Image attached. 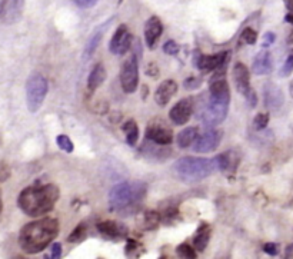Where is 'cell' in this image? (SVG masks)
<instances>
[{"label":"cell","instance_id":"cell-23","mask_svg":"<svg viewBox=\"0 0 293 259\" xmlns=\"http://www.w3.org/2000/svg\"><path fill=\"white\" fill-rule=\"evenodd\" d=\"M112 22V19H109L108 22L105 24H102L99 29H96V30L93 31V35L89 38V40H87V45H86V49H85V57L87 59V57H90V56L96 52V49H97V46H99V43H101L102 38H103V35H105V30L108 29L109 23Z\"/></svg>","mask_w":293,"mask_h":259},{"label":"cell","instance_id":"cell-20","mask_svg":"<svg viewBox=\"0 0 293 259\" xmlns=\"http://www.w3.org/2000/svg\"><path fill=\"white\" fill-rule=\"evenodd\" d=\"M210 235H212V228L206 222H202L199 228L194 234L193 238V248L198 252H203L208 246L209 241H210Z\"/></svg>","mask_w":293,"mask_h":259},{"label":"cell","instance_id":"cell-19","mask_svg":"<svg viewBox=\"0 0 293 259\" xmlns=\"http://www.w3.org/2000/svg\"><path fill=\"white\" fill-rule=\"evenodd\" d=\"M273 68V60H272V55L269 50H262L256 55L253 64H252V71L257 76L262 75H269Z\"/></svg>","mask_w":293,"mask_h":259},{"label":"cell","instance_id":"cell-14","mask_svg":"<svg viewBox=\"0 0 293 259\" xmlns=\"http://www.w3.org/2000/svg\"><path fill=\"white\" fill-rule=\"evenodd\" d=\"M193 112V102L190 98H185L182 101H179L169 112L170 120L175 125H185L189 122V119L192 116Z\"/></svg>","mask_w":293,"mask_h":259},{"label":"cell","instance_id":"cell-41","mask_svg":"<svg viewBox=\"0 0 293 259\" xmlns=\"http://www.w3.org/2000/svg\"><path fill=\"white\" fill-rule=\"evenodd\" d=\"M9 175H10V169H9L6 165H0V182H5L9 178Z\"/></svg>","mask_w":293,"mask_h":259},{"label":"cell","instance_id":"cell-39","mask_svg":"<svg viewBox=\"0 0 293 259\" xmlns=\"http://www.w3.org/2000/svg\"><path fill=\"white\" fill-rule=\"evenodd\" d=\"M146 75L147 76H150V78H156L157 75H159V68H157V64L154 62H150L147 64L146 68Z\"/></svg>","mask_w":293,"mask_h":259},{"label":"cell","instance_id":"cell-3","mask_svg":"<svg viewBox=\"0 0 293 259\" xmlns=\"http://www.w3.org/2000/svg\"><path fill=\"white\" fill-rule=\"evenodd\" d=\"M231 103V89L223 78H215L210 80L209 99L206 106L202 110L201 118L205 126L215 127L220 125L227 116Z\"/></svg>","mask_w":293,"mask_h":259},{"label":"cell","instance_id":"cell-22","mask_svg":"<svg viewBox=\"0 0 293 259\" xmlns=\"http://www.w3.org/2000/svg\"><path fill=\"white\" fill-rule=\"evenodd\" d=\"M216 164H217V169L223 171V172H227V171H235L236 166L239 165V157L235 152H224V153H220L217 155L216 157Z\"/></svg>","mask_w":293,"mask_h":259},{"label":"cell","instance_id":"cell-34","mask_svg":"<svg viewBox=\"0 0 293 259\" xmlns=\"http://www.w3.org/2000/svg\"><path fill=\"white\" fill-rule=\"evenodd\" d=\"M179 50H180V47H179V45L175 40H168V42L163 45V52H165L166 55L176 56L179 53Z\"/></svg>","mask_w":293,"mask_h":259},{"label":"cell","instance_id":"cell-21","mask_svg":"<svg viewBox=\"0 0 293 259\" xmlns=\"http://www.w3.org/2000/svg\"><path fill=\"white\" fill-rule=\"evenodd\" d=\"M108 78V73H106V69L102 63H97L94 68L92 69V72L89 73V78H87V89L89 92H94L99 86L103 85V82Z\"/></svg>","mask_w":293,"mask_h":259},{"label":"cell","instance_id":"cell-37","mask_svg":"<svg viewBox=\"0 0 293 259\" xmlns=\"http://www.w3.org/2000/svg\"><path fill=\"white\" fill-rule=\"evenodd\" d=\"M178 209H175V208H170V209H168L166 212H165V215H163V222H169V223H172V219H178Z\"/></svg>","mask_w":293,"mask_h":259},{"label":"cell","instance_id":"cell-5","mask_svg":"<svg viewBox=\"0 0 293 259\" xmlns=\"http://www.w3.org/2000/svg\"><path fill=\"white\" fill-rule=\"evenodd\" d=\"M217 169L216 159L186 156L176 160L173 171L183 182H201L210 176Z\"/></svg>","mask_w":293,"mask_h":259},{"label":"cell","instance_id":"cell-32","mask_svg":"<svg viewBox=\"0 0 293 259\" xmlns=\"http://www.w3.org/2000/svg\"><path fill=\"white\" fill-rule=\"evenodd\" d=\"M138 249H143L142 245L135 241V239H127V245H126V255L127 256H139L140 253H138Z\"/></svg>","mask_w":293,"mask_h":259},{"label":"cell","instance_id":"cell-11","mask_svg":"<svg viewBox=\"0 0 293 259\" xmlns=\"http://www.w3.org/2000/svg\"><path fill=\"white\" fill-rule=\"evenodd\" d=\"M133 45V36L127 29L126 24H120L117 29H116L113 38L110 39L109 43V50L113 53V55L122 56L126 55L129 52V49Z\"/></svg>","mask_w":293,"mask_h":259},{"label":"cell","instance_id":"cell-2","mask_svg":"<svg viewBox=\"0 0 293 259\" xmlns=\"http://www.w3.org/2000/svg\"><path fill=\"white\" fill-rule=\"evenodd\" d=\"M59 197H60V190L53 183L35 185L20 192V195L17 198V205L27 216L38 218L50 212Z\"/></svg>","mask_w":293,"mask_h":259},{"label":"cell","instance_id":"cell-13","mask_svg":"<svg viewBox=\"0 0 293 259\" xmlns=\"http://www.w3.org/2000/svg\"><path fill=\"white\" fill-rule=\"evenodd\" d=\"M24 0H0V20L2 23H16L23 13Z\"/></svg>","mask_w":293,"mask_h":259},{"label":"cell","instance_id":"cell-18","mask_svg":"<svg viewBox=\"0 0 293 259\" xmlns=\"http://www.w3.org/2000/svg\"><path fill=\"white\" fill-rule=\"evenodd\" d=\"M97 231H99L103 236L109 238V239L126 238L127 232H129L123 223L116 222V220H103L101 223H97Z\"/></svg>","mask_w":293,"mask_h":259},{"label":"cell","instance_id":"cell-43","mask_svg":"<svg viewBox=\"0 0 293 259\" xmlns=\"http://www.w3.org/2000/svg\"><path fill=\"white\" fill-rule=\"evenodd\" d=\"M283 2H285L286 8L289 9L290 12H293V0H283Z\"/></svg>","mask_w":293,"mask_h":259},{"label":"cell","instance_id":"cell-29","mask_svg":"<svg viewBox=\"0 0 293 259\" xmlns=\"http://www.w3.org/2000/svg\"><path fill=\"white\" fill-rule=\"evenodd\" d=\"M176 253H178L180 258H196L198 255H196V252H194V248H192L189 244H182L179 245L178 248H176Z\"/></svg>","mask_w":293,"mask_h":259},{"label":"cell","instance_id":"cell-33","mask_svg":"<svg viewBox=\"0 0 293 259\" xmlns=\"http://www.w3.org/2000/svg\"><path fill=\"white\" fill-rule=\"evenodd\" d=\"M242 40L247 45H255L256 40H257V33L252 27H246L242 31Z\"/></svg>","mask_w":293,"mask_h":259},{"label":"cell","instance_id":"cell-45","mask_svg":"<svg viewBox=\"0 0 293 259\" xmlns=\"http://www.w3.org/2000/svg\"><path fill=\"white\" fill-rule=\"evenodd\" d=\"M2 212H3V201H2V193H0V216H2Z\"/></svg>","mask_w":293,"mask_h":259},{"label":"cell","instance_id":"cell-26","mask_svg":"<svg viewBox=\"0 0 293 259\" xmlns=\"http://www.w3.org/2000/svg\"><path fill=\"white\" fill-rule=\"evenodd\" d=\"M86 236H87V226L85 223H79L76 228L73 229V232L70 234L68 238V242L70 244H79L82 241H85Z\"/></svg>","mask_w":293,"mask_h":259},{"label":"cell","instance_id":"cell-35","mask_svg":"<svg viewBox=\"0 0 293 259\" xmlns=\"http://www.w3.org/2000/svg\"><path fill=\"white\" fill-rule=\"evenodd\" d=\"M202 85V79L201 78H196V76H190V78H187L183 82V86L186 89H198V87Z\"/></svg>","mask_w":293,"mask_h":259},{"label":"cell","instance_id":"cell-42","mask_svg":"<svg viewBox=\"0 0 293 259\" xmlns=\"http://www.w3.org/2000/svg\"><path fill=\"white\" fill-rule=\"evenodd\" d=\"M75 3H77L79 6L82 8H89V6H93L96 3V0H73Z\"/></svg>","mask_w":293,"mask_h":259},{"label":"cell","instance_id":"cell-40","mask_svg":"<svg viewBox=\"0 0 293 259\" xmlns=\"http://www.w3.org/2000/svg\"><path fill=\"white\" fill-rule=\"evenodd\" d=\"M62 256V245L59 244V242H54L52 245V253H50V258L53 259H59Z\"/></svg>","mask_w":293,"mask_h":259},{"label":"cell","instance_id":"cell-24","mask_svg":"<svg viewBox=\"0 0 293 259\" xmlns=\"http://www.w3.org/2000/svg\"><path fill=\"white\" fill-rule=\"evenodd\" d=\"M198 135H199V129H198V126L186 127V129H183V131L178 135V139H176V142H178V146L179 148H182V149L189 148L193 142L196 141Z\"/></svg>","mask_w":293,"mask_h":259},{"label":"cell","instance_id":"cell-8","mask_svg":"<svg viewBox=\"0 0 293 259\" xmlns=\"http://www.w3.org/2000/svg\"><path fill=\"white\" fill-rule=\"evenodd\" d=\"M139 85V56L136 53L122 64L120 69V86L126 93H133Z\"/></svg>","mask_w":293,"mask_h":259},{"label":"cell","instance_id":"cell-10","mask_svg":"<svg viewBox=\"0 0 293 259\" xmlns=\"http://www.w3.org/2000/svg\"><path fill=\"white\" fill-rule=\"evenodd\" d=\"M146 139L156 145L168 146L173 142V132L163 120H152L146 129Z\"/></svg>","mask_w":293,"mask_h":259},{"label":"cell","instance_id":"cell-27","mask_svg":"<svg viewBox=\"0 0 293 259\" xmlns=\"http://www.w3.org/2000/svg\"><path fill=\"white\" fill-rule=\"evenodd\" d=\"M159 222H160V215L156 211H147L143 216V226L147 231H153L157 228Z\"/></svg>","mask_w":293,"mask_h":259},{"label":"cell","instance_id":"cell-6","mask_svg":"<svg viewBox=\"0 0 293 259\" xmlns=\"http://www.w3.org/2000/svg\"><path fill=\"white\" fill-rule=\"evenodd\" d=\"M47 80L42 75H31L26 83V102L27 109L31 113H36L45 102L47 94Z\"/></svg>","mask_w":293,"mask_h":259},{"label":"cell","instance_id":"cell-15","mask_svg":"<svg viewBox=\"0 0 293 259\" xmlns=\"http://www.w3.org/2000/svg\"><path fill=\"white\" fill-rule=\"evenodd\" d=\"M263 99H265V106L268 109L278 110L285 103V94L278 85L269 82L263 87Z\"/></svg>","mask_w":293,"mask_h":259},{"label":"cell","instance_id":"cell-28","mask_svg":"<svg viewBox=\"0 0 293 259\" xmlns=\"http://www.w3.org/2000/svg\"><path fill=\"white\" fill-rule=\"evenodd\" d=\"M292 72H293V50H290L287 57H286L285 63H283V66H282V69L279 72V76H280V78H287V76H290Z\"/></svg>","mask_w":293,"mask_h":259},{"label":"cell","instance_id":"cell-44","mask_svg":"<svg viewBox=\"0 0 293 259\" xmlns=\"http://www.w3.org/2000/svg\"><path fill=\"white\" fill-rule=\"evenodd\" d=\"M285 20L287 22V23L293 24V13H289V15L285 16Z\"/></svg>","mask_w":293,"mask_h":259},{"label":"cell","instance_id":"cell-38","mask_svg":"<svg viewBox=\"0 0 293 259\" xmlns=\"http://www.w3.org/2000/svg\"><path fill=\"white\" fill-rule=\"evenodd\" d=\"M275 40H276V36H275V33H272V31H268V33H265V36H263L262 46L263 47L272 46V45L275 43Z\"/></svg>","mask_w":293,"mask_h":259},{"label":"cell","instance_id":"cell-36","mask_svg":"<svg viewBox=\"0 0 293 259\" xmlns=\"http://www.w3.org/2000/svg\"><path fill=\"white\" fill-rule=\"evenodd\" d=\"M263 251L266 252L268 255L276 256V255L279 253V245L273 244V242H268V244L263 245Z\"/></svg>","mask_w":293,"mask_h":259},{"label":"cell","instance_id":"cell-31","mask_svg":"<svg viewBox=\"0 0 293 259\" xmlns=\"http://www.w3.org/2000/svg\"><path fill=\"white\" fill-rule=\"evenodd\" d=\"M56 142H57V146H59L63 152H66V153L73 152V142L70 141V138H68L66 135H59Z\"/></svg>","mask_w":293,"mask_h":259},{"label":"cell","instance_id":"cell-46","mask_svg":"<svg viewBox=\"0 0 293 259\" xmlns=\"http://www.w3.org/2000/svg\"><path fill=\"white\" fill-rule=\"evenodd\" d=\"M289 92H290V96L293 98V80L290 82V86H289Z\"/></svg>","mask_w":293,"mask_h":259},{"label":"cell","instance_id":"cell-16","mask_svg":"<svg viewBox=\"0 0 293 259\" xmlns=\"http://www.w3.org/2000/svg\"><path fill=\"white\" fill-rule=\"evenodd\" d=\"M176 92H178V83L175 80H172V79L163 80L154 92V102L165 108L172 101V98L176 94Z\"/></svg>","mask_w":293,"mask_h":259},{"label":"cell","instance_id":"cell-1","mask_svg":"<svg viewBox=\"0 0 293 259\" xmlns=\"http://www.w3.org/2000/svg\"><path fill=\"white\" fill-rule=\"evenodd\" d=\"M59 220L43 218L26 223L19 234V245L26 253H39L45 251L59 235Z\"/></svg>","mask_w":293,"mask_h":259},{"label":"cell","instance_id":"cell-9","mask_svg":"<svg viewBox=\"0 0 293 259\" xmlns=\"http://www.w3.org/2000/svg\"><path fill=\"white\" fill-rule=\"evenodd\" d=\"M231 59V52H220L216 55H202L199 50L193 55V63L202 73L215 72L220 66H226Z\"/></svg>","mask_w":293,"mask_h":259},{"label":"cell","instance_id":"cell-30","mask_svg":"<svg viewBox=\"0 0 293 259\" xmlns=\"http://www.w3.org/2000/svg\"><path fill=\"white\" fill-rule=\"evenodd\" d=\"M269 123V113H257L253 119V127L256 131H263Z\"/></svg>","mask_w":293,"mask_h":259},{"label":"cell","instance_id":"cell-7","mask_svg":"<svg viewBox=\"0 0 293 259\" xmlns=\"http://www.w3.org/2000/svg\"><path fill=\"white\" fill-rule=\"evenodd\" d=\"M232 75H233V82H235V86L238 89V92L245 96V99L247 101V103H250L252 108H255L257 105V96L250 86V75H249V69L246 68V64H243L242 62L236 63Z\"/></svg>","mask_w":293,"mask_h":259},{"label":"cell","instance_id":"cell-4","mask_svg":"<svg viewBox=\"0 0 293 259\" xmlns=\"http://www.w3.org/2000/svg\"><path fill=\"white\" fill-rule=\"evenodd\" d=\"M146 197V185L142 182H123L109 192L110 209L116 212H129L136 209Z\"/></svg>","mask_w":293,"mask_h":259},{"label":"cell","instance_id":"cell-25","mask_svg":"<svg viewBox=\"0 0 293 259\" xmlns=\"http://www.w3.org/2000/svg\"><path fill=\"white\" fill-rule=\"evenodd\" d=\"M124 135H126V142L129 146H136V142L139 139V127H138V123L133 120V119H129L127 122H124L123 126Z\"/></svg>","mask_w":293,"mask_h":259},{"label":"cell","instance_id":"cell-17","mask_svg":"<svg viewBox=\"0 0 293 259\" xmlns=\"http://www.w3.org/2000/svg\"><path fill=\"white\" fill-rule=\"evenodd\" d=\"M163 33V24L157 16H152L145 26V42L149 49H154Z\"/></svg>","mask_w":293,"mask_h":259},{"label":"cell","instance_id":"cell-12","mask_svg":"<svg viewBox=\"0 0 293 259\" xmlns=\"http://www.w3.org/2000/svg\"><path fill=\"white\" fill-rule=\"evenodd\" d=\"M222 138H223V132L219 131V129H209L205 134L201 135L199 138H196V142H194V146H193V150L196 153H210L215 149L219 148L220 142H222Z\"/></svg>","mask_w":293,"mask_h":259}]
</instances>
